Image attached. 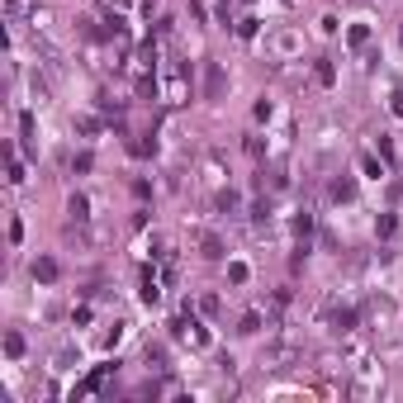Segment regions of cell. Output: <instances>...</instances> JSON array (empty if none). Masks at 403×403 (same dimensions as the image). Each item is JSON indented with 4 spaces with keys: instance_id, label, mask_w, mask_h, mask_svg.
Returning <instances> with one entry per match:
<instances>
[{
    "instance_id": "6da1fadb",
    "label": "cell",
    "mask_w": 403,
    "mask_h": 403,
    "mask_svg": "<svg viewBox=\"0 0 403 403\" xmlns=\"http://www.w3.org/2000/svg\"><path fill=\"white\" fill-rule=\"evenodd\" d=\"M299 361H304V351H299L295 342H275V347H266V356H261L266 370H290V365H299Z\"/></svg>"
},
{
    "instance_id": "7a4b0ae2",
    "label": "cell",
    "mask_w": 403,
    "mask_h": 403,
    "mask_svg": "<svg viewBox=\"0 0 403 403\" xmlns=\"http://www.w3.org/2000/svg\"><path fill=\"white\" fill-rule=\"evenodd\" d=\"M322 318L332 322V332H351V327H356V313H351V309H337V304H327Z\"/></svg>"
},
{
    "instance_id": "3957f363",
    "label": "cell",
    "mask_w": 403,
    "mask_h": 403,
    "mask_svg": "<svg viewBox=\"0 0 403 403\" xmlns=\"http://www.w3.org/2000/svg\"><path fill=\"white\" fill-rule=\"evenodd\" d=\"M223 85H228L223 67H218V62H209V72H204V100H218V95H223Z\"/></svg>"
},
{
    "instance_id": "277c9868",
    "label": "cell",
    "mask_w": 403,
    "mask_h": 403,
    "mask_svg": "<svg viewBox=\"0 0 403 403\" xmlns=\"http://www.w3.org/2000/svg\"><path fill=\"white\" fill-rule=\"evenodd\" d=\"M28 15H38L33 0H5V19H10V24H24Z\"/></svg>"
},
{
    "instance_id": "5b68a950",
    "label": "cell",
    "mask_w": 403,
    "mask_h": 403,
    "mask_svg": "<svg viewBox=\"0 0 403 403\" xmlns=\"http://www.w3.org/2000/svg\"><path fill=\"white\" fill-rule=\"evenodd\" d=\"M199 256H209V261H218V256H223V238H218V233H199Z\"/></svg>"
},
{
    "instance_id": "8992f818",
    "label": "cell",
    "mask_w": 403,
    "mask_h": 403,
    "mask_svg": "<svg viewBox=\"0 0 403 403\" xmlns=\"http://www.w3.org/2000/svg\"><path fill=\"white\" fill-rule=\"evenodd\" d=\"M33 280H43V285H53V280H57V261H53V256H38V261H33Z\"/></svg>"
},
{
    "instance_id": "52a82bcc",
    "label": "cell",
    "mask_w": 403,
    "mask_h": 403,
    "mask_svg": "<svg viewBox=\"0 0 403 403\" xmlns=\"http://www.w3.org/2000/svg\"><path fill=\"white\" fill-rule=\"evenodd\" d=\"M332 199H356V181L351 176H337L332 181Z\"/></svg>"
},
{
    "instance_id": "ba28073f",
    "label": "cell",
    "mask_w": 403,
    "mask_h": 403,
    "mask_svg": "<svg viewBox=\"0 0 403 403\" xmlns=\"http://www.w3.org/2000/svg\"><path fill=\"white\" fill-rule=\"evenodd\" d=\"M67 214L76 218V223H85V218H90V204H85V195H72V199H67Z\"/></svg>"
},
{
    "instance_id": "9c48e42d",
    "label": "cell",
    "mask_w": 403,
    "mask_h": 403,
    "mask_svg": "<svg viewBox=\"0 0 403 403\" xmlns=\"http://www.w3.org/2000/svg\"><path fill=\"white\" fill-rule=\"evenodd\" d=\"M5 356H10V361L24 356V337H19V332H5Z\"/></svg>"
},
{
    "instance_id": "30bf717a",
    "label": "cell",
    "mask_w": 403,
    "mask_h": 403,
    "mask_svg": "<svg viewBox=\"0 0 403 403\" xmlns=\"http://www.w3.org/2000/svg\"><path fill=\"white\" fill-rule=\"evenodd\" d=\"M157 299H161V290H157V275L147 270V275H142V304H157Z\"/></svg>"
},
{
    "instance_id": "8fae6325",
    "label": "cell",
    "mask_w": 403,
    "mask_h": 403,
    "mask_svg": "<svg viewBox=\"0 0 403 403\" xmlns=\"http://www.w3.org/2000/svg\"><path fill=\"white\" fill-rule=\"evenodd\" d=\"M375 233H379V238H394V233H399V218H394V214H379L375 218Z\"/></svg>"
},
{
    "instance_id": "7c38bea8",
    "label": "cell",
    "mask_w": 403,
    "mask_h": 403,
    "mask_svg": "<svg viewBox=\"0 0 403 403\" xmlns=\"http://www.w3.org/2000/svg\"><path fill=\"white\" fill-rule=\"evenodd\" d=\"M347 38H351V48H365V43H370V28H365V24H356Z\"/></svg>"
},
{
    "instance_id": "4fadbf2b",
    "label": "cell",
    "mask_w": 403,
    "mask_h": 403,
    "mask_svg": "<svg viewBox=\"0 0 403 403\" xmlns=\"http://www.w3.org/2000/svg\"><path fill=\"white\" fill-rule=\"evenodd\" d=\"M242 337H252V332H261V313H247V318H242V327H238Z\"/></svg>"
},
{
    "instance_id": "5bb4252c",
    "label": "cell",
    "mask_w": 403,
    "mask_h": 403,
    "mask_svg": "<svg viewBox=\"0 0 403 403\" xmlns=\"http://www.w3.org/2000/svg\"><path fill=\"white\" fill-rule=\"evenodd\" d=\"M10 186H24V166H19L15 152H10Z\"/></svg>"
},
{
    "instance_id": "9a60e30c",
    "label": "cell",
    "mask_w": 403,
    "mask_h": 403,
    "mask_svg": "<svg viewBox=\"0 0 403 403\" xmlns=\"http://www.w3.org/2000/svg\"><path fill=\"white\" fill-rule=\"evenodd\" d=\"M228 280H233V285H247V266L233 261V266H228Z\"/></svg>"
},
{
    "instance_id": "2e32d148",
    "label": "cell",
    "mask_w": 403,
    "mask_h": 403,
    "mask_svg": "<svg viewBox=\"0 0 403 403\" xmlns=\"http://www.w3.org/2000/svg\"><path fill=\"white\" fill-rule=\"evenodd\" d=\"M218 209H228V214H233V209H238V195H233V190H223V195H218Z\"/></svg>"
},
{
    "instance_id": "e0dca14e",
    "label": "cell",
    "mask_w": 403,
    "mask_h": 403,
    "mask_svg": "<svg viewBox=\"0 0 403 403\" xmlns=\"http://www.w3.org/2000/svg\"><path fill=\"white\" fill-rule=\"evenodd\" d=\"M90 166H95V157H90V152H81V157H72V171H90Z\"/></svg>"
},
{
    "instance_id": "ac0fdd59",
    "label": "cell",
    "mask_w": 403,
    "mask_h": 403,
    "mask_svg": "<svg viewBox=\"0 0 403 403\" xmlns=\"http://www.w3.org/2000/svg\"><path fill=\"white\" fill-rule=\"evenodd\" d=\"M313 76H318L322 85H332V62H318V72H313Z\"/></svg>"
}]
</instances>
